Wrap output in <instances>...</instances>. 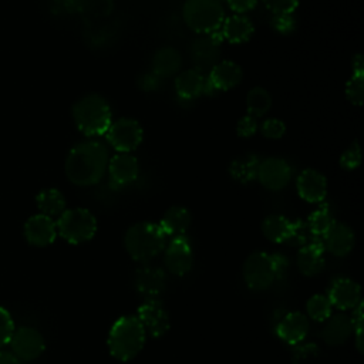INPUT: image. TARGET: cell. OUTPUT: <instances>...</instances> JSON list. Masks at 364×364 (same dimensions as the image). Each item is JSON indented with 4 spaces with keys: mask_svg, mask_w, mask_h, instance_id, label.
<instances>
[{
    "mask_svg": "<svg viewBox=\"0 0 364 364\" xmlns=\"http://www.w3.org/2000/svg\"><path fill=\"white\" fill-rule=\"evenodd\" d=\"M294 220H289L283 215H269L262 222L263 236L273 243H287L293 233Z\"/></svg>",
    "mask_w": 364,
    "mask_h": 364,
    "instance_id": "cell-28",
    "label": "cell"
},
{
    "mask_svg": "<svg viewBox=\"0 0 364 364\" xmlns=\"http://www.w3.org/2000/svg\"><path fill=\"white\" fill-rule=\"evenodd\" d=\"M229 7L236 11L237 14L250 11L252 9H255V6L257 4V0H226Z\"/></svg>",
    "mask_w": 364,
    "mask_h": 364,
    "instance_id": "cell-43",
    "label": "cell"
},
{
    "mask_svg": "<svg viewBox=\"0 0 364 364\" xmlns=\"http://www.w3.org/2000/svg\"><path fill=\"white\" fill-rule=\"evenodd\" d=\"M205 80L202 71L196 68L185 70L175 78V91L182 100L198 98L203 92Z\"/></svg>",
    "mask_w": 364,
    "mask_h": 364,
    "instance_id": "cell-27",
    "label": "cell"
},
{
    "mask_svg": "<svg viewBox=\"0 0 364 364\" xmlns=\"http://www.w3.org/2000/svg\"><path fill=\"white\" fill-rule=\"evenodd\" d=\"M259 162L260 161L256 155H252V154L242 155L230 162L229 173L235 181L240 182V183H247V182L256 179Z\"/></svg>",
    "mask_w": 364,
    "mask_h": 364,
    "instance_id": "cell-29",
    "label": "cell"
},
{
    "mask_svg": "<svg viewBox=\"0 0 364 364\" xmlns=\"http://www.w3.org/2000/svg\"><path fill=\"white\" fill-rule=\"evenodd\" d=\"M253 31L255 27L252 20L243 14H233L225 17L220 26V33L223 38H226L232 44L246 43L253 36Z\"/></svg>",
    "mask_w": 364,
    "mask_h": 364,
    "instance_id": "cell-23",
    "label": "cell"
},
{
    "mask_svg": "<svg viewBox=\"0 0 364 364\" xmlns=\"http://www.w3.org/2000/svg\"><path fill=\"white\" fill-rule=\"evenodd\" d=\"M361 164V148L358 141H354L340 156V166L346 171H354Z\"/></svg>",
    "mask_w": 364,
    "mask_h": 364,
    "instance_id": "cell-35",
    "label": "cell"
},
{
    "mask_svg": "<svg viewBox=\"0 0 364 364\" xmlns=\"http://www.w3.org/2000/svg\"><path fill=\"white\" fill-rule=\"evenodd\" d=\"M324 249L337 257L347 256L355 243V235L353 229L341 222H336L328 233L323 237Z\"/></svg>",
    "mask_w": 364,
    "mask_h": 364,
    "instance_id": "cell-21",
    "label": "cell"
},
{
    "mask_svg": "<svg viewBox=\"0 0 364 364\" xmlns=\"http://www.w3.org/2000/svg\"><path fill=\"white\" fill-rule=\"evenodd\" d=\"M135 289L146 299H158L166 286V274L161 267L144 266L135 272Z\"/></svg>",
    "mask_w": 364,
    "mask_h": 364,
    "instance_id": "cell-15",
    "label": "cell"
},
{
    "mask_svg": "<svg viewBox=\"0 0 364 364\" xmlns=\"http://www.w3.org/2000/svg\"><path fill=\"white\" fill-rule=\"evenodd\" d=\"M272 107V97L267 90L263 87H253L246 97V108L247 114L260 118L263 117Z\"/></svg>",
    "mask_w": 364,
    "mask_h": 364,
    "instance_id": "cell-32",
    "label": "cell"
},
{
    "mask_svg": "<svg viewBox=\"0 0 364 364\" xmlns=\"http://www.w3.org/2000/svg\"><path fill=\"white\" fill-rule=\"evenodd\" d=\"M328 300L340 310L354 309L361 301V289L348 277H336L328 287Z\"/></svg>",
    "mask_w": 364,
    "mask_h": 364,
    "instance_id": "cell-13",
    "label": "cell"
},
{
    "mask_svg": "<svg viewBox=\"0 0 364 364\" xmlns=\"http://www.w3.org/2000/svg\"><path fill=\"white\" fill-rule=\"evenodd\" d=\"M146 333L136 316H122L111 327L107 338L109 354L122 363L135 358L144 348Z\"/></svg>",
    "mask_w": 364,
    "mask_h": 364,
    "instance_id": "cell-2",
    "label": "cell"
},
{
    "mask_svg": "<svg viewBox=\"0 0 364 364\" xmlns=\"http://www.w3.org/2000/svg\"><path fill=\"white\" fill-rule=\"evenodd\" d=\"M270 255H272V260H273V266H274L276 280L284 279L287 276L289 267H290V262H289L287 256H284L283 253H270Z\"/></svg>",
    "mask_w": 364,
    "mask_h": 364,
    "instance_id": "cell-42",
    "label": "cell"
},
{
    "mask_svg": "<svg viewBox=\"0 0 364 364\" xmlns=\"http://www.w3.org/2000/svg\"><path fill=\"white\" fill-rule=\"evenodd\" d=\"M243 280L253 291H263L276 282L272 255L266 252H255L249 255L243 263Z\"/></svg>",
    "mask_w": 364,
    "mask_h": 364,
    "instance_id": "cell-7",
    "label": "cell"
},
{
    "mask_svg": "<svg viewBox=\"0 0 364 364\" xmlns=\"http://www.w3.org/2000/svg\"><path fill=\"white\" fill-rule=\"evenodd\" d=\"M186 26L199 34H210L220 30L225 10L219 0H186L182 7Z\"/></svg>",
    "mask_w": 364,
    "mask_h": 364,
    "instance_id": "cell-5",
    "label": "cell"
},
{
    "mask_svg": "<svg viewBox=\"0 0 364 364\" xmlns=\"http://www.w3.org/2000/svg\"><path fill=\"white\" fill-rule=\"evenodd\" d=\"M270 24L274 28V31H277L280 34H290L296 30L297 21L293 17V13L291 14H273Z\"/></svg>",
    "mask_w": 364,
    "mask_h": 364,
    "instance_id": "cell-38",
    "label": "cell"
},
{
    "mask_svg": "<svg viewBox=\"0 0 364 364\" xmlns=\"http://www.w3.org/2000/svg\"><path fill=\"white\" fill-rule=\"evenodd\" d=\"M353 334V323L351 318L346 314H334L328 317L323 330L321 338L330 346H340L348 340Z\"/></svg>",
    "mask_w": 364,
    "mask_h": 364,
    "instance_id": "cell-25",
    "label": "cell"
},
{
    "mask_svg": "<svg viewBox=\"0 0 364 364\" xmlns=\"http://www.w3.org/2000/svg\"><path fill=\"white\" fill-rule=\"evenodd\" d=\"M353 73H364V57L360 53L353 57Z\"/></svg>",
    "mask_w": 364,
    "mask_h": 364,
    "instance_id": "cell-44",
    "label": "cell"
},
{
    "mask_svg": "<svg viewBox=\"0 0 364 364\" xmlns=\"http://www.w3.org/2000/svg\"><path fill=\"white\" fill-rule=\"evenodd\" d=\"M219 1H220V0H219Z\"/></svg>",
    "mask_w": 364,
    "mask_h": 364,
    "instance_id": "cell-46",
    "label": "cell"
},
{
    "mask_svg": "<svg viewBox=\"0 0 364 364\" xmlns=\"http://www.w3.org/2000/svg\"><path fill=\"white\" fill-rule=\"evenodd\" d=\"M291 178V166L283 158L269 156L259 162L256 179L269 191L283 189Z\"/></svg>",
    "mask_w": 364,
    "mask_h": 364,
    "instance_id": "cell-10",
    "label": "cell"
},
{
    "mask_svg": "<svg viewBox=\"0 0 364 364\" xmlns=\"http://www.w3.org/2000/svg\"><path fill=\"white\" fill-rule=\"evenodd\" d=\"M0 364H20V363L14 354L0 351Z\"/></svg>",
    "mask_w": 364,
    "mask_h": 364,
    "instance_id": "cell-45",
    "label": "cell"
},
{
    "mask_svg": "<svg viewBox=\"0 0 364 364\" xmlns=\"http://www.w3.org/2000/svg\"><path fill=\"white\" fill-rule=\"evenodd\" d=\"M14 323L10 313L0 306V347L10 343V338L14 333Z\"/></svg>",
    "mask_w": 364,
    "mask_h": 364,
    "instance_id": "cell-39",
    "label": "cell"
},
{
    "mask_svg": "<svg viewBox=\"0 0 364 364\" xmlns=\"http://www.w3.org/2000/svg\"><path fill=\"white\" fill-rule=\"evenodd\" d=\"M107 141L118 152H132L144 138L141 124L134 118H118L105 132Z\"/></svg>",
    "mask_w": 364,
    "mask_h": 364,
    "instance_id": "cell-8",
    "label": "cell"
},
{
    "mask_svg": "<svg viewBox=\"0 0 364 364\" xmlns=\"http://www.w3.org/2000/svg\"><path fill=\"white\" fill-rule=\"evenodd\" d=\"M166 246V236L159 225L138 222L129 226L124 235V247L135 262H149Z\"/></svg>",
    "mask_w": 364,
    "mask_h": 364,
    "instance_id": "cell-3",
    "label": "cell"
},
{
    "mask_svg": "<svg viewBox=\"0 0 364 364\" xmlns=\"http://www.w3.org/2000/svg\"><path fill=\"white\" fill-rule=\"evenodd\" d=\"M363 306L364 303L360 301L353 310V317H351V323H353V331L355 334V347L358 350V353L364 351V337H363Z\"/></svg>",
    "mask_w": 364,
    "mask_h": 364,
    "instance_id": "cell-37",
    "label": "cell"
},
{
    "mask_svg": "<svg viewBox=\"0 0 364 364\" xmlns=\"http://www.w3.org/2000/svg\"><path fill=\"white\" fill-rule=\"evenodd\" d=\"M260 132L264 138L280 139L286 132V125L279 118H267L260 125Z\"/></svg>",
    "mask_w": 364,
    "mask_h": 364,
    "instance_id": "cell-36",
    "label": "cell"
},
{
    "mask_svg": "<svg viewBox=\"0 0 364 364\" xmlns=\"http://www.w3.org/2000/svg\"><path fill=\"white\" fill-rule=\"evenodd\" d=\"M24 236L33 246H48L55 240L57 226L53 218L43 213L31 216L24 225Z\"/></svg>",
    "mask_w": 364,
    "mask_h": 364,
    "instance_id": "cell-16",
    "label": "cell"
},
{
    "mask_svg": "<svg viewBox=\"0 0 364 364\" xmlns=\"http://www.w3.org/2000/svg\"><path fill=\"white\" fill-rule=\"evenodd\" d=\"M182 55L173 47L158 48L152 57V73L159 78H168L179 71Z\"/></svg>",
    "mask_w": 364,
    "mask_h": 364,
    "instance_id": "cell-26",
    "label": "cell"
},
{
    "mask_svg": "<svg viewBox=\"0 0 364 364\" xmlns=\"http://www.w3.org/2000/svg\"><path fill=\"white\" fill-rule=\"evenodd\" d=\"M10 344L14 355L26 361L36 360L44 351L43 336L31 327H20L14 330L10 338Z\"/></svg>",
    "mask_w": 364,
    "mask_h": 364,
    "instance_id": "cell-12",
    "label": "cell"
},
{
    "mask_svg": "<svg viewBox=\"0 0 364 364\" xmlns=\"http://www.w3.org/2000/svg\"><path fill=\"white\" fill-rule=\"evenodd\" d=\"M38 209L46 216H60L65 210V199L58 189L48 188L36 196Z\"/></svg>",
    "mask_w": 364,
    "mask_h": 364,
    "instance_id": "cell-30",
    "label": "cell"
},
{
    "mask_svg": "<svg viewBox=\"0 0 364 364\" xmlns=\"http://www.w3.org/2000/svg\"><path fill=\"white\" fill-rule=\"evenodd\" d=\"M111 181L117 185H128L134 182L139 173L138 159L129 152H118L108 159L107 165Z\"/></svg>",
    "mask_w": 364,
    "mask_h": 364,
    "instance_id": "cell-20",
    "label": "cell"
},
{
    "mask_svg": "<svg viewBox=\"0 0 364 364\" xmlns=\"http://www.w3.org/2000/svg\"><path fill=\"white\" fill-rule=\"evenodd\" d=\"M299 196L309 203H318L327 195L326 176L316 169H304L296 179Z\"/></svg>",
    "mask_w": 364,
    "mask_h": 364,
    "instance_id": "cell-14",
    "label": "cell"
},
{
    "mask_svg": "<svg viewBox=\"0 0 364 364\" xmlns=\"http://www.w3.org/2000/svg\"><path fill=\"white\" fill-rule=\"evenodd\" d=\"M191 222H192V216L186 208L171 206L164 213L158 225L165 236L178 237V236H185V232L191 226Z\"/></svg>",
    "mask_w": 364,
    "mask_h": 364,
    "instance_id": "cell-24",
    "label": "cell"
},
{
    "mask_svg": "<svg viewBox=\"0 0 364 364\" xmlns=\"http://www.w3.org/2000/svg\"><path fill=\"white\" fill-rule=\"evenodd\" d=\"M108 149L98 141L74 145L65 158V175L77 186H91L101 181L108 165Z\"/></svg>",
    "mask_w": 364,
    "mask_h": 364,
    "instance_id": "cell-1",
    "label": "cell"
},
{
    "mask_svg": "<svg viewBox=\"0 0 364 364\" xmlns=\"http://www.w3.org/2000/svg\"><path fill=\"white\" fill-rule=\"evenodd\" d=\"M347 100L357 107L363 105L364 98V73H353L351 78L346 84Z\"/></svg>",
    "mask_w": 364,
    "mask_h": 364,
    "instance_id": "cell-34",
    "label": "cell"
},
{
    "mask_svg": "<svg viewBox=\"0 0 364 364\" xmlns=\"http://www.w3.org/2000/svg\"><path fill=\"white\" fill-rule=\"evenodd\" d=\"M331 301L327 294H314L306 303L307 316L314 321H324L331 316Z\"/></svg>",
    "mask_w": 364,
    "mask_h": 364,
    "instance_id": "cell-33",
    "label": "cell"
},
{
    "mask_svg": "<svg viewBox=\"0 0 364 364\" xmlns=\"http://www.w3.org/2000/svg\"><path fill=\"white\" fill-rule=\"evenodd\" d=\"M324 264V245L320 239H313L300 247L297 253V267L301 274L307 277L317 276L323 272Z\"/></svg>",
    "mask_w": 364,
    "mask_h": 364,
    "instance_id": "cell-19",
    "label": "cell"
},
{
    "mask_svg": "<svg viewBox=\"0 0 364 364\" xmlns=\"http://www.w3.org/2000/svg\"><path fill=\"white\" fill-rule=\"evenodd\" d=\"M136 317L151 337H162L171 327L169 314L159 299H146L138 307Z\"/></svg>",
    "mask_w": 364,
    "mask_h": 364,
    "instance_id": "cell-9",
    "label": "cell"
},
{
    "mask_svg": "<svg viewBox=\"0 0 364 364\" xmlns=\"http://www.w3.org/2000/svg\"><path fill=\"white\" fill-rule=\"evenodd\" d=\"M220 55V44L209 34L198 37L191 46V57L195 61V68L199 71L212 68Z\"/></svg>",
    "mask_w": 364,
    "mask_h": 364,
    "instance_id": "cell-22",
    "label": "cell"
},
{
    "mask_svg": "<svg viewBox=\"0 0 364 364\" xmlns=\"http://www.w3.org/2000/svg\"><path fill=\"white\" fill-rule=\"evenodd\" d=\"M165 266L175 276H185L193 266V252L185 236L172 237L165 246Z\"/></svg>",
    "mask_w": 364,
    "mask_h": 364,
    "instance_id": "cell-11",
    "label": "cell"
},
{
    "mask_svg": "<svg viewBox=\"0 0 364 364\" xmlns=\"http://www.w3.org/2000/svg\"><path fill=\"white\" fill-rule=\"evenodd\" d=\"M309 327L310 324L306 314L300 311H290L279 320L276 326V334L282 341L296 346L306 338Z\"/></svg>",
    "mask_w": 364,
    "mask_h": 364,
    "instance_id": "cell-17",
    "label": "cell"
},
{
    "mask_svg": "<svg viewBox=\"0 0 364 364\" xmlns=\"http://www.w3.org/2000/svg\"><path fill=\"white\" fill-rule=\"evenodd\" d=\"M263 4L273 14H291L299 6V0H263Z\"/></svg>",
    "mask_w": 364,
    "mask_h": 364,
    "instance_id": "cell-40",
    "label": "cell"
},
{
    "mask_svg": "<svg viewBox=\"0 0 364 364\" xmlns=\"http://www.w3.org/2000/svg\"><path fill=\"white\" fill-rule=\"evenodd\" d=\"M73 119L78 131L87 136H98L111 125V108L98 94H87L73 105Z\"/></svg>",
    "mask_w": 364,
    "mask_h": 364,
    "instance_id": "cell-4",
    "label": "cell"
},
{
    "mask_svg": "<svg viewBox=\"0 0 364 364\" xmlns=\"http://www.w3.org/2000/svg\"><path fill=\"white\" fill-rule=\"evenodd\" d=\"M242 77H243V71L239 64H236L232 60H223V61H218L210 68L206 80L218 92V91H228L235 88L242 81Z\"/></svg>",
    "mask_w": 364,
    "mask_h": 364,
    "instance_id": "cell-18",
    "label": "cell"
},
{
    "mask_svg": "<svg viewBox=\"0 0 364 364\" xmlns=\"http://www.w3.org/2000/svg\"><path fill=\"white\" fill-rule=\"evenodd\" d=\"M334 223H336V219L327 206H321L313 210L306 222L309 232L316 239H323L328 233V230L333 228Z\"/></svg>",
    "mask_w": 364,
    "mask_h": 364,
    "instance_id": "cell-31",
    "label": "cell"
},
{
    "mask_svg": "<svg viewBox=\"0 0 364 364\" xmlns=\"http://www.w3.org/2000/svg\"><path fill=\"white\" fill-rule=\"evenodd\" d=\"M58 235L71 245H81L91 240L97 233V219L85 208L64 210L55 223Z\"/></svg>",
    "mask_w": 364,
    "mask_h": 364,
    "instance_id": "cell-6",
    "label": "cell"
},
{
    "mask_svg": "<svg viewBox=\"0 0 364 364\" xmlns=\"http://www.w3.org/2000/svg\"><path fill=\"white\" fill-rule=\"evenodd\" d=\"M259 125H257V118L246 114L245 117H242L239 121H237V125H236V132L239 136L242 138H249L252 135L256 134Z\"/></svg>",
    "mask_w": 364,
    "mask_h": 364,
    "instance_id": "cell-41",
    "label": "cell"
}]
</instances>
